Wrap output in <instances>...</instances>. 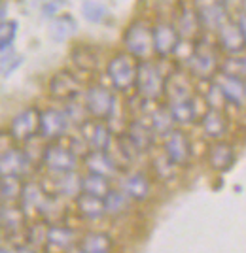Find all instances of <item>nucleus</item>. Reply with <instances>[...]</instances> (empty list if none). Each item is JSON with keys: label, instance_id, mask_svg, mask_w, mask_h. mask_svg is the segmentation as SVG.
<instances>
[{"label": "nucleus", "instance_id": "obj_13", "mask_svg": "<svg viewBox=\"0 0 246 253\" xmlns=\"http://www.w3.org/2000/svg\"><path fill=\"white\" fill-rule=\"evenodd\" d=\"M44 163L49 170H74L76 169V153L61 144H49L44 149Z\"/></svg>", "mask_w": 246, "mask_h": 253}, {"label": "nucleus", "instance_id": "obj_14", "mask_svg": "<svg viewBox=\"0 0 246 253\" xmlns=\"http://www.w3.org/2000/svg\"><path fill=\"white\" fill-rule=\"evenodd\" d=\"M208 165L216 172H227L235 167L237 163V151L229 142H214L208 148Z\"/></svg>", "mask_w": 246, "mask_h": 253}, {"label": "nucleus", "instance_id": "obj_16", "mask_svg": "<svg viewBox=\"0 0 246 253\" xmlns=\"http://www.w3.org/2000/svg\"><path fill=\"white\" fill-rule=\"evenodd\" d=\"M163 95L169 98V104L171 102H178V100H186V98H192L193 89L190 78L182 74V72H172L169 78H165Z\"/></svg>", "mask_w": 246, "mask_h": 253}, {"label": "nucleus", "instance_id": "obj_8", "mask_svg": "<svg viewBox=\"0 0 246 253\" xmlns=\"http://www.w3.org/2000/svg\"><path fill=\"white\" fill-rule=\"evenodd\" d=\"M165 155L174 167H188L192 161V142L184 130H172L165 142Z\"/></svg>", "mask_w": 246, "mask_h": 253}, {"label": "nucleus", "instance_id": "obj_21", "mask_svg": "<svg viewBox=\"0 0 246 253\" xmlns=\"http://www.w3.org/2000/svg\"><path fill=\"white\" fill-rule=\"evenodd\" d=\"M127 138L131 140V144L135 146V149L139 153H144V151H150L151 146H153V130H151L150 125H146L144 121H133L129 125V130L125 132Z\"/></svg>", "mask_w": 246, "mask_h": 253}, {"label": "nucleus", "instance_id": "obj_46", "mask_svg": "<svg viewBox=\"0 0 246 253\" xmlns=\"http://www.w3.org/2000/svg\"><path fill=\"white\" fill-rule=\"evenodd\" d=\"M4 15H6V8L0 4V21H4Z\"/></svg>", "mask_w": 246, "mask_h": 253}, {"label": "nucleus", "instance_id": "obj_23", "mask_svg": "<svg viewBox=\"0 0 246 253\" xmlns=\"http://www.w3.org/2000/svg\"><path fill=\"white\" fill-rule=\"evenodd\" d=\"M78 250L84 253H108L114 250V240L106 232H87L78 242Z\"/></svg>", "mask_w": 246, "mask_h": 253}, {"label": "nucleus", "instance_id": "obj_3", "mask_svg": "<svg viewBox=\"0 0 246 253\" xmlns=\"http://www.w3.org/2000/svg\"><path fill=\"white\" fill-rule=\"evenodd\" d=\"M108 78L112 82V87L118 91H127L135 85L137 76V63L131 53H119L108 63Z\"/></svg>", "mask_w": 246, "mask_h": 253}, {"label": "nucleus", "instance_id": "obj_6", "mask_svg": "<svg viewBox=\"0 0 246 253\" xmlns=\"http://www.w3.org/2000/svg\"><path fill=\"white\" fill-rule=\"evenodd\" d=\"M0 227L6 232V238L10 240L17 250H21L27 232V213L23 211L19 204H10L8 208H2V223Z\"/></svg>", "mask_w": 246, "mask_h": 253}, {"label": "nucleus", "instance_id": "obj_27", "mask_svg": "<svg viewBox=\"0 0 246 253\" xmlns=\"http://www.w3.org/2000/svg\"><path fill=\"white\" fill-rule=\"evenodd\" d=\"M169 114L174 119V123H180V125H188L193 123L195 117H197V108H195V100L192 98H186V100H178V102H171L169 104Z\"/></svg>", "mask_w": 246, "mask_h": 253}, {"label": "nucleus", "instance_id": "obj_45", "mask_svg": "<svg viewBox=\"0 0 246 253\" xmlns=\"http://www.w3.org/2000/svg\"><path fill=\"white\" fill-rule=\"evenodd\" d=\"M224 2V6L227 8V6H237L239 4V8L245 11V0H222Z\"/></svg>", "mask_w": 246, "mask_h": 253}, {"label": "nucleus", "instance_id": "obj_24", "mask_svg": "<svg viewBox=\"0 0 246 253\" xmlns=\"http://www.w3.org/2000/svg\"><path fill=\"white\" fill-rule=\"evenodd\" d=\"M46 244L49 248H57V250H72L76 246V231L70 227H63V225H55V227H48V236H46Z\"/></svg>", "mask_w": 246, "mask_h": 253}, {"label": "nucleus", "instance_id": "obj_42", "mask_svg": "<svg viewBox=\"0 0 246 253\" xmlns=\"http://www.w3.org/2000/svg\"><path fill=\"white\" fill-rule=\"evenodd\" d=\"M204 100H206L208 108H218V110H224V104H227L224 95H222V89H220L218 84H210L206 95H204Z\"/></svg>", "mask_w": 246, "mask_h": 253}, {"label": "nucleus", "instance_id": "obj_32", "mask_svg": "<svg viewBox=\"0 0 246 253\" xmlns=\"http://www.w3.org/2000/svg\"><path fill=\"white\" fill-rule=\"evenodd\" d=\"M199 21H197V15H195V11L193 8H186L182 6V10H180V15H178V29L176 31L180 32V36L184 38H192L197 34L199 31Z\"/></svg>", "mask_w": 246, "mask_h": 253}, {"label": "nucleus", "instance_id": "obj_12", "mask_svg": "<svg viewBox=\"0 0 246 253\" xmlns=\"http://www.w3.org/2000/svg\"><path fill=\"white\" fill-rule=\"evenodd\" d=\"M32 159L27 151L17 148H10L0 155V176H17L21 178L23 174L31 172Z\"/></svg>", "mask_w": 246, "mask_h": 253}, {"label": "nucleus", "instance_id": "obj_28", "mask_svg": "<svg viewBox=\"0 0 246 253\" xmlns=\"http://www.w3.org/2000/svg\"><path fill=\"white\" fill-rule=\"evenodd\" d=\"M89 126H91V130L84 138L89 140V144L93 146L95 151H106L110 148V144H112V130L104 123H97V125Z\"/></svg>", "mask_w": 246, "mask_h": 253}, {"label": "nucleus", "instance_id": "obj_47", "mask_svg": "<svg viewBox=\"0 0 246 253\" xmlns=\"http://www.w3.org/2000/svg\"><path fill=\"white\" fill-rule=\"evenodd\" d=\"M0 223H2V204H0Z\"/></svg>", "mask_w": 246, "mask_h": 253}, {"label": "nucleus", "instance_id": "obj_43", "mask_svg": "<svg viewBox=\"0 0 246 253\" xmlns=\"http://www.w3.org/2000/svg\"><path fill=\"white\" fill-rule=\"evenodd\" d=\"M66 112H72V123H82L84 121V117H86V112H80V108L74 104H70L68 108H66Z\"/></svg>", "mask_w": 246, "mask_h": 253}, {"label": "nucleus", "instance_id": "obj_7", "mask_svg": "<svg viewBox=\"0 0 246 253\" xmlns=\"http://www.w3.org/2000/svg\"><path fill=\"white\" fill-rule=\"evenodd\" d=\"M193 11L197 15L199 25H203L208 31H218L222 25L229 21L227 8L222 0H195Z\"/></svg>", "mask_w": 246, "mask_h": 253}, {"label": "nucleus", "instance_id": "obj_37", "mask_svg": "<svg viewBox=\"0 0 246 253\" xmlns=\"http://www.w3.org/2000/svg\"><path fill=\"white\" fill-rule=\"evenodd\" d=\"M72 63L82 70H93L97 66V57L87 47H76L72 51Z\"/></svg>", "mask_w": 246, "mask_h": 253}, {"label": "nucleus", "instance_id": "obj_41", "mask_svg": "<svg viewBox=\"0 0 246 253\" xmlns=\"http://www.w3.org/2000/svg\"><path fill=\"white\" fill-rule=\"evenodd\" d=\"M153 170H155V174H157L159 179H171L176 174V167L167 159V155L153 159Z\"/></svg>", "mask_w": 246, "mask_h": 253}, {"label": "nucleus", "instance_id": "obj_40", "mask_svg": "<svg viewBox=\"0 0 246 253\" xmlns=\"http://www.w3.org/2000/svg\"><path fill=\"white\" fill-rule=\"evenodd\" d=\"M17 32L15 21H0V49H10Z\"/></svg>", "mask_w": 246, "mask_h": 253}, {"label": "nucleus", "instance_id": "obj_10", "mask_svg": "<svg viewBox=\"0 0 246 253\" xmlns=\"http://www.w3.org/2000/svg\"><path fill=\"white\" fill-rule=\"evenodd\" d=\"M123 42L133 57H146L151 51V29L146 23H133L125 31Z\"/></svg>", "mask_w": 246, "mask_h": 253}, {"label": "nucleus", "instance_id": "obj_26", "mask_svg": "<svg viewBox=\"0 0 246 253\" xmlns=\"http://www.w3.org/2000/svg\"><path fill=\"white\" fill-rule=\"evenodd\" d=\"M220 89H222V95H224L225 102L237 106V108H243L245 104V80H239V78H227L224 76V82H220Z\"/></svg>", "mask_w": 246, "mask_h": 253}, {"label": "nucleus", "instance_id": "obj_22", "mask_svg": "<svg viewBox=\"0 0 246 253\" xmlns=\"http://www.w3.org/2000/svg\"><path fill=\"white\" fill-rule=\"evenodd\" d=\"M76 206H78V211L82 217L86 219H100L106 210H104V199L102 197H97V195H91V193H82L76 197Z\"/></svg>", "mask_w": 246, "mask_h": 253}, {"label": "nucleus", "instance_id": "obj_38", "mask_svg": "<svg viewBox=\"0 0 246 253\" xmlns=\"http://www.w3.org/2000/svg\"><path fill=\"white\" fill-rule=\"evenodd\" d=\"M222 74L227 78H239V80H245V59L243 57H231V59H225L222 66H220Z\"/></svg>", "mask_w": 246, "mask_h": 253}, {"label": "nucleus", "instance_id": "obj_36", "mask_svg": "<svg viewBox=\"0 0 246 253\" xmlns=\"http://www.w3.org/2000/svg\"><path fill=\"white\" fill-rule=\"evenodd\" d=\"M102 199H104V210L108 213H112V215H119V213H123L129 208L127 197L123 193H119V191L110 189Z\"/></svg>", "mask_w": 246, "mask_h": 253}, {"label": "nucleus", "instance_id": "obj_17", "mask_svg": "<svg viewBox=\"0 0 246 253\" xmlns=\"http://www.w3.org/2000/svg\"><path fill=\"white\" fill-rule=\"evenodd\" d=\"M44 185L53 187V195H76L80 187V178L74 170H49V176H46Z\"/></svg>", "mask_w": 246, "mask_h": 253}, {"label": "nucleus", "instance_id": "obj_4", "mask_svg": "<svg viewBox=\"0 0 246 253\" xmlns=\"http://www.w3.org/2000/svg\"><path fill=\"white\" fill-rule=\"evenodd\" d=\"M186 63H188V70L195 78H201V80L210 78L216 72V53L212 45L206 40H197Z\"/></svg>", "mask_w": 246, "mask_h": 253}, {"label": "nucleus", "instance_id": "obj_35", "mask_svg": "<svg viewBox=\"0 0 246 253\" xmlns=\"http://www.w3.org/2000/svg\"><path fill=\"white\" fill-rule=\"evenodd\" d=\"M46 236H48V221L46 219H36L34 223L27 225V232H25V242L31 246H44L46 244Z\"/></svg>", "mask_w": 246, "mask_h": 253}, {"label": "nucleus", "instance_id": "obj_9", "mask_svg": "<svg viewBox=\"0 0 246 253\" xmlns=\"http://www.w3.org/2000/svg\"><path fill=\"white\" fill-rule=\"evenodd\" d=\"M38 128H40V110L27 108L11 121L10 134L15 142H29L38 134Z\"/></svg>", "mask_w": 246, "mask_h": 253}, {"label": "nucleus", "instance_id": "obj_31", "mask_svg": "<svg viewBox=\"0 0 246 253\" xmlns=\"http://www.w3.org/2000/svg\"><path fill=\"white\" fill-rule=\"evenodd\" d=\"M76 29L78 27H76V21L72 15H61V17L53 19L51 27H49V34H51V38L55 42H64L68 36L74 34Z\"/></svg>", "mask_w": 246, "mask_h": 253}, {"label": "nucleus", "instance_id": "obj_2", "mask_svg": "<svg viewBox=\"0 0 246 253\" xmlns=\"http://www.w3.org/2000/svg\"><path fill=\"white\" fill-rule=\"evenodd\" d=\"M163 84L165 76L151 63L137 64V76H135V87L142 100H157L163 96Z\"/></svg>", "mask_w": 246, "mask_h": 253}, {"label": "nucleus", "instance_id": "obj_44", "mask_svg": "<svg viewBox=\"0 0 246 253\" xmlns=\"http://www.w3.org/2000/svg\"><path fill=\"white\" fill-rule=\"evenodd\" d=\"M11 140L13 138H11L10 132H0V155L11 148Z\"/></svg>", "mask_w": 246, "mask_h": 253}, {"label": "nucleus", "instance_id": "obj_18", "mask_svg": "<svg viewBox=\"0 0 246 253\" xmlns=\"http://www.w3.org/2000/svg\"><path fill=\"white\" fill-rule=\"evenodd\" d=\"M68 128V119L59 110H46L40 112V128L38 134L44 138H61Z\"/></svg>", "mask_w": 246, "mask_h": 253}, {"label": "nucleus", "instance_id": "obj_20", "mask_svg": "<svg viewBox=\"0 0 246 253\" xmlns=\"http://www.w3.org/2000/svg\"><path fill=\"white\" fill-rule=\"evenodd\" d=\"M201 126H203L204 134L210 138H222L229 128V121L224 110L218 108H208L204 112L203 119H201Z\"/></svg>", "mask_w": 246, "mask_h": 253}, {"label": "nucleus", "instance_id": "obj_33", "mask_svg": "<svg viewBox=\"0 0 246 253\" xmlns=\"http://www.w3.org/2000/svg\"><path fill=\"white\" fill-rule=\"evenodd\" d=\"M21 181L17 176H0V201L15 202L21 195Z\"/></svg>", "mask_w": 246, "mask_h": 253}, {"label": "nucleus", "instance_id": "obj_1", "mask_svg": "<svg viewBox=\"0 0 246 253\" xmlns=\"http://www.w3.org/2000/svg\"><path fill=\"white\" fill-rule=\"evenodd\" d=\"M21 208L23 211L27 213V217L32 215V217H42V219H49L57 215V199H55L53 193L46 189L44 185H38V183H27L23 185L21 189Z\"/></svg>", "mask_w": 246, "mask_h": 253}, {"label": "nucleus", "instance_id": "obj_39", "mask_svg": "<svg viewBox=\"0 0 246 253\" xmlns=\"http://www.w3.org/2000/svg\"><path fill=\"white\" fill-rule=\"evenodd\" d=\"M82 13H84V17H86L87 21L100 23L102 17L106 15V10H104L102 4L93 2V0H87V2H84V6H82Z\"/></svg>", "mask_w": 246, "mask_h": 253}, {"label": "nucleus", "instance_id": "obj_5", "mask_svg": "<svg viewBox=\"0 0 246 253\" xmlns=\"http://www.w3.org/2000/svg\"><path fill=\"white\" fill-rule=\"evenodd\" d=\"M86 110L95 119H110L116 110V96L104 85H93L86 91Z\"/></svg>", "mask_w": 246, "mask_h": 253}, {"label": "nucleus", "instance_id": "obj_30", "mask_svg": "<svg viewBox=\"0 0 246 253\" xmlns=\"http://www.w3.org/2000/svg\"><path fill=\"white\" fill-rule=\"evenodd\" d=\"M80 187L86 193H91V195H97V197H104L110 191V181H108V176L89 172L86 178L80 179Z\"/></svg>", "mask_w": 246, "mask_h": 253}, {"label": "nucleus", "instance_id": "obj_25", "mask_svg": "<svg viewBox=\"0 0 246 253\" xmlns=\"http://www.w3.org/2000/svg\"><path fill=\"white\" fill-rule=\"evenodd\" d=\"M150 179L146 178V174L142 172H135V174H129L125 181H123V191L129 199H135V201H144L148 195H150Z\"/></svg>", "mask_w": 246, "mask_h": 253}, {"label": "nucleus", "instance_id": "obj_11", "mask_svg": "<svg viewBox=\"0 0 246 253\" xmlns=\"http://www.w3.org/2000/svg\"><path fill=\"white\" fill-rule=\"evenodd\" d=\"M178 45H180V32L171 23H159L151 31V49L161 57L176 53Z\"/></svg>", "mask_w": 246, "mask_h": 253}, {"label": "nucleus", "instance_id": "obj_34", "mask_svg": "<svg viewBox=\"0 0 246 253\" xmlns=\"http://www.w3.org/2000/svg\"><path fill=\"white\" fill-rule=\"evenodd\" d=\"M86 165L89 172H95V174H102L108 176L110 172H114V167L110 165L106 153L104 151H95V153H87L86 155Z\"/></svg>", "mask_w": 246, "mask_h": 253}, {"label": "nucleus", "instance_id": "obj_19", "mask_svg": "<svg viewBox=\"0 0 246 253\" xmlns=\"http://www.w3.org/2000/svg\"><path fill=\"white\" fill-rule=\"evenodd\" d=\"M220 45H222V49L225 53H229V55H241V53L245 51V31H241L239 27H237V23H231L227 21L225 25H222L220 29Z\"/></svg>", "mask_w": 246, "mask_h": 253}, {"label": "nucleus", "instance_id": "obj_29", "mask_svg": "<svg viewBox=\"0 0 246 253\" xmlns=\"http://www.w3.org/2000/svg\"><path fill=\"white\" fill-rule=\"evenodd\" d=\"M151 130L157 136H169L174 130V119L169 114V108H157L151 114Z\"/></svg>", "mask_w": 246, "mask_h": 253}, {"label": "nucleus", "instance_id": "obj_15", "mask_svg": "<svg viewBox=\"0 0 246 253\" xmlns=\"http://www.w3.org/2000/svg\"><path fill=\"white\" fill-rule=\"evenodd\" d=\"M80 82L68 72H59L49 80V95L55 100H74L80 95Z\"/></svg>", "mask_w": 246, "mask_h": 253}]
</instances>
